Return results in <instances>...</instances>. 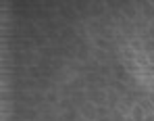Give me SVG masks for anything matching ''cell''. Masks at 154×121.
Instances as JSON below:
<instances>
[{"label":"cell","instance_id":"16","mask_svg":"<svg viewBox=\"0 0 154 121\" xmlns=\"http://www.w3.org/2000/svg\"><path fill=\"white\" fill-rule=\"evenodd\" d=\"M98 121H112L110 117H104V119H98Z\"/></svg>","mask_w":154,"mask_h":121},{"label":"cell","instance_id":"18","mask_svg":"<svg viewBox=\"0 0 154 121\" xmlns=\"http://www.w3.org/2000/svg\"><path fill=\"white\" fill-rule=\"evenodd\" d=\"M125 121H133V119H131V117H127V119H125Z\"/></svg>","mask_w":154,"mask_h":121},{"label":"cell","instance_id":"2","mask_svg":"<svg viewBox=\"0 0 154 121\" xmlns=\"http://www.w3.org/2000/svg\"><path fill=\"white\" fill-rule=\"evenodd\" d=\"M146 115H148V113H146V111H144V109H142V107L135 102V104L131 107V111H129L127 117H131L133 121H144V117H146Z\"/></svg>","mask_w":154,"mask_h":121},{"label":"cell","instance_id":"11","mask_svg":"<svg viewBox=\"0 0 154 121\" xmlns=\"http://www.w3.org/2000/svg\"><path fill=\"white\" fill-rule=\"evenodd\" d=\"M96 44H98V46H102V48H106V46H108V42H106L104 38H98V40H96Z\"/></svg>","mask_w":154,"mask_h":121},{"label":"cell","instance_id":"13","mask_svg":"<svg viewBox=\"0 0 154 121\" xmlns=\"http://www.w3.org/2000/svg\"><path fill=\"white\" fill-rule=\"evenodd\" d=\"M96 56H98V59H106V52H102V50H98V52H96Z\"/></svg>","mask_w":154,"mask_h":121},{"label":"cell","instance_id":"4","mask_svg":"<svg viewBox=\"0 0 154 121\" xmlns=\"http://www.w3.org/2000/svg\"><path fill=\"white\" fill-rule=\"evenodd\" d=\"M110 107L108 104H104V107H96V121L98 119H104V117H110Z\"/></svg>","mask_w":154,"mask_h":121},{"label":"cell","instance_id":"17","mask_svg":"<svg viewBox=\"0 0 154 121\" xmlns=\"http://www.w3.org/2000/svg\"><path fill=\"white\" fill-rule=\"evenodd\" d=\"M77 121H85V119H83V117H79V119H77Z\"/></svg>","mask_w":154,"mask_h":121},{"label":"cell","instance_id":"5","mask_svg":"<svg viewBox=\"0 0 154 121\" xmlns=\"http://www.w3.org/2000/svg\"><path fill=\"white\" fill-rule=\"evenodd\" d=\"M110 119H112V121H125V119H127V115H125L121 109H112V111H110Z\"/></svg>","mask_w":154,"mask_h":121},{"label":"cell","instance_id":"14","mask_svg":"<svg viewBox=\"0 0 154 121\" xmlns=\"http://www.w3.org/2000/svg\"><path fill=\"white\" fill-rule=\"evenodd\" d=\"M148 61H150V63L154 65V52H150V54H148Z\"/></svg>","mask_w":154,"mask_h":121},{"label":"cell","instance_id":"12","mask_svg":"<svg viewBox=\"0 0 154 121\" xmlns=\"http://www.w3.org/2000/svg\"><path fill=\"white\" fill-rule=\"evenodd\" d=\"M29 75H35V77H38V75H40V69H38V67H29Z\"/></svg>","mask_w":154,"mask_h":121},{"label":"cell","instance_id":"7","mask_svg":"<svg viewBox=\"0 0 154 121\" xmlns=\"http://www.w3.org/2000/svg\"><path fill=\"white\" fill-rule=\"evenodd\" d=\"M112 73V67H108V65H100L98 67V75H102V77H108Z\"/></svg>","mask_w":154,"mask_h":121},{"label":"cell","instance_id":"10","mask_svg":"<svg viewBox=\"0 0 154 121\" xmlns=\"http://www.w3.org/2000/svg\"><path fill=\"white\" fill-rule=\"evenodd\" d=\"M46 102L56 104V102H58V94H56V92H46Z\"/></svg>","mask_w":154,"mask_h":121},{"label":"cell","instance_id":"19","mask_svg":"<svg viewBox=\"0 0 154 121\" xmlns=\"http://www.w3.org/2000/svg\"><path fill=\"white\" fill-rule=\"evenodd\" d=\"M152 117H154V113H152Z\"/></svg>","mask_w":154,"mask_h":121},{"label":"cell","instance_id":"15","mask_svg":"<svg viewBox=\"0 0 154 121\" xmlns=\"http://www.w3.org/2000/svg\"><path fill=\"white\" fill-rule=\"evenodd\" d=\"M144 121H154V117H152V115H146V117H144Z\"/></svg>","mask_w":154,"mask_h":121},{"label":"cell","instance_id":"8","mask_svg":"<svg viewBox=\"0 0 154 121\" xmlns=\"http://www.w3.org/2000/svg\"><path fill=\"white\" fill-rule=\"evenodd\" d=\"M60 38H65V40H73V38H75V31H73V27H67V29H63Z\"/></svg>","mask_w":154,"mask_h":121},{"label":"cell","instance_id":"1","mask_svg":"<svg viewBox=\"0 0 154 121\" xmlns=\"http://www.w3.org/2000/svg\"><path fill=\"white\" fill-rule=\"evenodd\" d=\"M79 113H81V117L85 121H94L96 119V104L88 100V102H83V107L79 109Z\"/></svg>","mask_w":154,"mask_h":121},{"label":"cell","instance_id":"3","mask_svg":"<svg viewBox=\"0 0 154 121\" xmlns=\"http://www.w3.org/2000/svg\"><path fill=\"white\" fill-rule=\"evenodd\" d=\"M112 75L121 81V79H127V71H125V65H115L112 67Z\"/></svg>","mask_w":154,"mask_h":121},{"label":"cell","instance_id":"9","mask_svg":"<svg viewBox=\"0 0 154 121\" xmlns=\"http://www.w3.org/2000/svg\"><path fill=\"white\" fill-rule=\"evenodd\" d=\"M144 52L146 54H150V52H154V40H144Z\"/></svg>","mask_w":154,"mask_h":121},{"label":"cell","instance_id":"6","mask_svg":"<svg viewBox=\"0 0 154 121\" xmlns=\"http://www.w3.org/2000/svg\"><path fill=\"white\" fill-rule=\"evenodd\" d=\"M79 117H77V111L75 109H69L65 115H63V121H77Z\"/></svg>","mask_w":154,"mask_h":121}]
</instances>
